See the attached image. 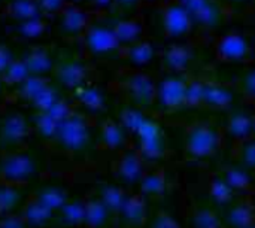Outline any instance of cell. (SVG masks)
Instances as JSON below:
<instances>
[{
  "label": "cell",
  "mask_w": 255,
  "mask_h": 228,
  "mask_svg": "<svg viewBox=\"0 0 255 228\" xmlns=\"http://www.w3.org/2000/svg\"><path fill=\"white\" fill-rule=\"evenodd\" d=\"M34 199L52 212H58L69 202L66 190L57 185H45L39 188L34 194Z\"/></svg>",
  "instance_id": "cell-17"
},
{
  "label": "cell",
  "mask_w": 255,
  "mask_h": 228,
  "mask_svg": "<svg viewBox=\"0 0 255 228\" xmlns=\"http://www.w3.org/2000/svg\"><path fill=\"white\" fill-rule=\"evenodd\" d=\"M121 125L134 133L139 143V154L146 160H157L163 155L164 140L160 127L151 119L145 118L139 111L123 109Z\"/></svg>",
  "instance_id": "cell-1"
},
{
  "label": "cell",
  "mask_w": 255,
  "mask_h": 228,
  "mask_svg": "<svg viewBox=\"0 0 255 228\" xmlns=\"http://www.w3.org/2000/svg\"><path fill=\"white\" fill-rule=\"evenodd\" d=\"M247 228H255V224H253V226H250V227H247Z\"/></svg>",
  "instance_id": "cell-52"
},
{
  "label": "cell",
  "mask_w": 255,
  "mask_h": 228,
  "mask_svg": "<svg viewBox=\"0 0 255 228\" xmlns=\"http://www.w3.org/2000/svg\"><path fill=\"white\" fill-rule=\"evenodd\" d=\"M22 61L27 66L28 73L34 76H43L46 72H49L54 67V61L49 55V51L42 46L28 49Z\"/></svg>",
  "instance_id": "cell-16"
},
{
  "label": "cell",
  "mask_w": 255,
  "mask_h": 228,
  "mask_svg": "<svg viewBox=\"0 0 255 228\" xmlns=\"http://www.w3.org/2000/svg\"><path fill=\"white\" fill-rule=\"evenodd\" d=\"M48 84V81L43 76H34L30 75L25 81H22L18 88H16V94L21 100L27 102L31 105V102L37 97V94L45 88V85Z\"/></svg>",
  "instance_id": "cell-29"
},
{
  "label": "cell",
  "mask_w": 255,
  "mask_h": 228,
  "mask_svg": "<svg viewBox=\"0 0 255 228\" xmlns=\"http://www.w3.org/2000/svg\"><path fill=\"white\" fill-rule=\"evenodd\" d=\"M241 163L250 172L255 170V140L247 142L241 149Z\"/></svg>",
  "instance_id": "cell-41"
},
{
  "label": "cell",
  "mask_w": 255,
  "mask_h": 228,
  "mask_svg": "<svg viewBox=\"0 0 255 228\" xmlns=\"http://www.w3.org/2000/svg\"><path fill=\"white\" fill-rule=\"evenodd\" d=\"M137 0H112V3H115L117 6H121V7H130L136 3Z\"/></svg>",
  "instance_id": "cell-47"
},
{
  "label": "cell",
  "mask_w": 255,
  "mask_h": 228,
  "mask_svg": "<svg viewBox=\"0 0 255 228\" xmlns=\"http://www.w3.org/2000/svg\"><path fill=\"white\" fill-rule=\"evenodd\" d=\"M127 194L126 191L118 187V185H102L99 190V200L112 212V214H118L121 211V208L124 206L126 200H127Z\"/></svg>",
  "instance_id": "cell-24"
},
{
  "label": "cell",
  "mask_w": 255,
  "mask_h": 228,
  "mask_svg": "<svg viewBox=\"0 0 255 228\" xmlns=\"http://www.w3.org/2000/svg\"><path fill=\"white\" fill-rule=\"evenodd\" d=\"M149 228H181V226H179L178 221L173 220L169 214L160 212V214H157V215L151 220Z\"/></svg>",
  "instance_id": "cell-42"
},
{
  "label": "cell",
  "mask_w": 255,
  "mask_h": 228,
  "mask_svg": "<svg viewBox=\"0 0 255 228\" xmlns=\"http://www.w3.org/2000/svg\"><path fill=\"white\" fill-rule=\"evenodd\" d=\"M244 87H245V88H244L245 93H247L250 97H255V72L248 75V78L245 79Z\"/></svg>",
  "instance_id": "cell-46"
},
{
  "label": "cell",
  "mask_w": 255,
  "mask_h": 228,
  "mask_svg": "<svg viewBox=\"0 0 255 228\" xmlns=\"http://www.w3.org/2000/svg\"><path fill=\"white\" fill-rule=\"evenodd\" d=\"M208 194L212 203L220 208H229L235 202V196H236L233 188L221 176H215L209 181Z\"/></svg>",
  "instance_id": "cell-18"
},
{
  "label": "cell",
  "mask_w": 255,
  "mask_h": 228,
  "mask_svg": "<svg viewBox=\"0 0 255 228\" xmlns=\"http://www.w3.org/2000/svg\"><path fill=\"white\" fill-rule=\"evenodd\" d=\"M221 178L233 188L235 193H248L253 187V178L244 166H229L224 169Z\"/></svg>",
  "instance_id": "cell-19"
},
{
  "label": "cell",
  "mask_w": 255,
  "mask_h": 228,
  "mask_svg": "<svg viewBox=\"0 0 255 228\" xmlns=\"http://www.w3.org/2000/svg\"><path fill=\"white\" fill-rule=\"evenodd\" d=\"M28 76H30L28 69L22 60H12L10 64L1 73L3 84H7V85H19Z\"/></svg>",
  "instance_id": "cell-32"
},
{
  "label": "cell",
  "mask_w": 255,
  "mask_h": 228,
  "mask_svg": "<svg viewBox=\"0 0 255 228\" xmlns=\"http://www.w3.org/2000/svg\"><path fill=\"white\" fill-rule=\"evenodd\" d=\"M37 173L36 160L25 152H12L0 163V181L7 185H22L30 182Z\"/></svg>",
  "instance_id": "cell-2"
},
{
  "label": "cell",
  "mask_w": 255,
  "mask_h": 228,
  "mask_svg": "<svg viewBox=\"0 0 255 228\" xmlns=\"http://www.w3.org/2000/svg\"><path fill=\"white\" fill-rule=\"evenodd\" d=\"M253 134H255V116L253 118Z\"/></svg>",
  "instance_id": "cell-49"
},
{
  "label": "cell",
  "mask_w": 255,
  "mask_h": 228,
  "mask_svg": "<svg viewBox=\"0 0 255 228\" xmlns=\"http://www.w3.org/2000/svg\"><path fill=\"white\" fill-rule=\"evenodd\" d=\"M91 3L96 6V7H106L112 3V0H91Z\"/></svg>",
  "instance_id": "cell-48"
},
{
  "label": "cell",
  "mask_w": 255,
  "mask_h": 228,
  "mask_svg": "<svg viewBox=\"0 0 255 228\" xmlns=\"http://www.w3.org/2000/svg\"><path fill=\"white\" fill-rule=\"evenodd\" d=\"M112 30H114L120 45L121 43H133L140 34V25L136 21H131V19L118 21L112 27Z\"/></svg>",
  "instance_id": "cell-33"
},
{
  "label": "cell",
  "mask_w": 255,
  "mask_h": 228,
  "mask_svg": "<svg viewBox=\"0 0 255 228\" xmlns=\"http://www.w3.org/2000/svg\"><path fill=\"white\" fill-rule=\"evenodd\" d=\"M54 73L60 85L75 90L85 84L88 69L82 61L76 58H63L57 64H54Z\"/></svg>",
  "instance_id": "cell-6"
},
{
  "label": "cell",
  "mask_w": 255,
  "mask_h": 228,
  "mask_svg": "<svg viewBox=\"0 0 255 228\" xmlns=\"http://www.w3.org/2000/svg\"><path fill=\"white\" fill-rule=\"evenodd\" d=\"M1 84H3V79H1V73H0V87H1Z\"/></svg>",
  "instance_id": "cell-51"
},
{
  "label": "cell",
  "mask_w": 255,
  "mask_h": 228,
  "mask_svg": "<svg viewBox=\"0 0 255 228\" xmlns=\"http://www.w3.org/2000/svg\"><path fill=\"white\" fill-rule=\"evenodd\" d=\"M224 228H247L255 224V206L250 202L232 203L223 218Z\"/></svg>",
  "instance_id": "cell-13"
},
{
  "label": "cell",
  "mask_w": 255,
  "mask_h": 228,
  "mask_svg": "<svg viewBox=\"0 0 255 228\" xmlns=\"http://www.w3.org/2000/svg\"><path fill=\"white\" fill-rule=\"evenodd\" d=\"M12 60H13V58H12L10 51H9L6 46L0 45V73H3V70L10 64Z\"/></svg>",
  "instance_id": "cell-45"
},
{
  "label": "cell",
  "mask_w": 255,
  "mask_h": 228,
  "mask_svg": "<svg viewBox=\"0 0 255 228\" xmlns=\"http://www.w3.org/2000/svg\"><path fill=\"white\" fill-rule=\"evenodd\" d=\"M187 60H188V52H187V49L178 48V46L170 48L169 51H166V55H164L166 66L170 67V69H173V70L184 69V67L187 66Z\"/></svg>",
  "instance_id": "cell-39"
},
{
  "label": "cell",
  "mask_w": 255,
  "mask_h": 228,
  "mask_svg": "<svg viewBox=\"0 0 255 228\" xmlns=\"http://www.w3.org/2000/svg\"><path fill=\"white\" fill-rule=\"evenodd\" d=\"M220 54L229 60H236L241 58L247 54V43L244 39L236 37V36H230L226 37L224 42L220 46Z\"/></svg>",
  "instance_id": "cell-36"
},
{
  "label": "cell",
  "mask_w": 255,
  "mask_h": 228,
  "mask_svg": "<svg viewBox=\"0 0 255 228\" xmlns=\"http://www.w3.org/2000/svg\"><path fill=\"white\" fill-rule=\"evenodd\" d=\"M46 112H48L57 122H60V121H63L64 118H67V116L72 114V108H70V105H69L66 100L58 99Z\"/></svg>",
  "instance_id": "cell-40"
},
{
  "label": "cell",
  "mask_w": 255,
  "mask_h": 228,
  "mask_svg": "<svg viewBox=\"0 0 255 228\" xmlns=\"http://www.w3.org/2000/svg\"><path fill=\"white\" fill-rule=\"evenodd\" d=\"M130 99L139 106H149L157 99V88L152 81L142 73L130 75L124 84Z\"/></svg>",
  "instance_id": "cell-8"
},
{
  "label": "cell",
  "mask_w": 255,
  "mask_h": 228,
  "mask_svg": "<svg viewBox=\"0 0 255 228\" xmlns=\"http://www.w3.org/2000/svg\"><path fill=\"white\" fill-rule=\"evenodd\" d=\"M66 1H73V3H79V1H82V0H66Z\"/></svg>",
  "instance_id": "cell-50"
},
{
  "label": "cell",
  "mask_w": 255,
  "mask_h": 228,
  "mask_svg": "<svg viewBox=\"0 0 255 228\" xmlns=\"http://www.w3.org/2000/svg\"><path fill=\"white\" fill-rule=\"evenodd\" d=\"M46 25L43 22V19L39 18H31V19H25V21H18L16 27H15V33L19 37H25V39H34L39 37L43 31H45Z\"/></svg>",
  "instance_id": "cell-35"
},
{
  "label": "cell",
  "mask_w": 255,
  "mask_h": 228,
  "mask_svg": "<svg viewBox=\"0 0 255 228\" xmlns=\"http://www.w3.org/2000/svg\"><path fill=\"white\" fill-rule=\"evenodd\" d=\"M31 124L34 125L36 131L45 139H54L57 133L58 122L46 112V111H36L31 116Z\"/></svg>",
  "instance_id": "cell-31"
},
{
  "label": "cell",
  "mask_w": 255,
  "mask_h": 228,
  "mask_svg": "<svg viewBox=\"0 0 255 228\" xmlns=\"http://www.w3.org/2000/svg\"><path fill=\"white\" fill-rule=\"evenodd\" d=\"M7 15L16 21L39 18L42 15L36 0H12L7 4Z\"/></svg>",
  "instance_id": "cell-26"
},
{
  "label": "cell",
  "mask_w": 255,
  "mask_h": 228,
  "mask_svg": "<svg viewBox=\"0 0 255 228\" xmlns=\"http://www.w3.org/2000/svg\"><path fill=\"white\" fill-rule=\"evenodd\" d=\"M190 24V15L181 6H170L164 12V27L170 34H181L187 31Z\"/></svg>",
  "instance_id": "cell-25"
},
{
  "label": "cell",
  "mask_w": 255,
  "mask_h": 228,
  "mask_svg": "<svg viewBox=\"0 0 255 228\" xmlns=\"http://www.w3.org/2000/svg\"><path fill=\"white\" fill-rule=\"evenodd\" d=\"M30 134V122L18 112L9 114L0 119V146L10 148L24 142Z\"/></svg>",
  "instance_id": "cell-5"
},
{
  "label": "cell",
  "mask_w": 255,
  "mask_h": 228,
  "mask_svg": "<svg viewBox=\"0 0 255 228\" xmlns=\"http://www.w3.org/2000/svg\"><path fill=\"white\" fill-rule=\"evenodd\" d=\"M84 217H85V203L81 200L67 202L54 215L57 224L64 228H76L84 226Z\"/></svg>",
  "instance_id": "cell-15"
},
{
  "label": "cell",
  "mask_w": 255,
  "mask_h": 228,
  "mask_svg": "<svg viewBox=\"0 0 255 228\" xmlns=\"http://www.w3.org/2000/svg\"><path fill=\"white\" fill-rule=\"evenodd\" d=\"M230 93L217 85H208L203 87V94H202V102L214 106V108H226L230 103Z\"/></svg>",
  "instance_id": "cell-34"
},
{
  "label": "cell",
  "mask_w": 255,
  "mask_h": 228,
  "mask_svg": "<svg viewBox=\"0 0 255 228\" xmlns=\"http://www.w3.org/2000/svg\"><path fill=\"white\" fill-rule=\"evenodd\" d=\"M58 145L67 151H82L90 143V130L82 115L72 112L67 118L58 122L54 137Z\"/></svg>",
  "instance_id": "cell-3"
},
{
  "label": "cell",
  "mask_w": 255,
  "mask_h": 228,
  "mask_svg": "<svg viewBox=\"0 0 255 228\" xmlns=\"http://www.w3.org/2000/svg\"><path fill=\"white\" fill-rule=\"evenodd\" d=\"M188 85L181 79H167L157 90V97L166 109H176L185 105Z\"/></svg>",
  "instance_id": "cell-10"
},
{
  "label": "cell",
  "mask_w": 255,
  "mask_h": 228,
  "mask_svg": "<svg viewBox=\"0 0 255 228\" xmlns=\"http://www.w3.org/2000/svg\"><path fill=\"white\" fill-rule=\"evenodd\" d=\"M220 145L218 133L208 124L194 125L187 134L185 148L187 152L194 158H206L211 157Z\"/></svg>",
  "instance_id": "cell-4"
},
{
  "label": "cell",
  "mask_w": 255,
  "mask_h": 228,
  "mask_svg": "<svg viewBox=\"0 0 255 228\" xmlns=\"http://www.w3.org/2000/svg\"><path fill=\"white\" fill-rule=\"evenodd\" d=\"M73 94H75V99L85 109H88L91 112H100L105 109V97L97 87L84 84V85L75 88Z\"/></svg>",
  "instance_id": "cell-20"
},
{
  "label": "cell",
  "mask_w": 255,
  "mask_h": 228,
  "mask_svg": "<svg viewBox=\"0 0 255 228\" xmlns=\"http://www.w3.org/2000/svg\"><path fill=\"white\" fill-rule=\"evenodd\" d=\"M84 39L88 51L97 55L109 54L120 48V42L114 30L103 25H88V28L84 31Z\"/></svg>",
  "instance_id": "cell-7"
},
{
  "label": "cell",
  "mask_w": 255,
  "mask_h": 228,
  "mask_svg": "<svg viewBox=\"0 0 255 228\" xmlns=\"http://www.w3.org/2000/svg\"><path fill=\"white\" fill-rule=\"evenodd\" d=\"M100 140L109 149H120L126 143L124 127L120 122L106 119L100 125Z\"/></svg>",
  "instance_id": "cell-22"
},
{
  "label": "cell",
  "mask_w": 255,
  "mask_h": 228,
  "mask_svg": "<svg viewBox=\"0 0 255 228\" xmlns=\"http://www.w3.org/2000/svg\"><path fill=\"white\" fill-rule=\"evenodd\" d=\"M191 228H224L223 220L212 208H197L190 217Z\"/></svg>",
  "instance_id": "cell-28"
},
{
  "label": "cell",
  "mask_w": 255,
  "mask_h": 228,
  "mask_svg": "<svg viewBox=\"0 0 255 228\" xmlns=\"http://www.w3.org/2000/svg\"><path fill=\"white\" fill-rule=\"evenodd\" d=\"M21 199L22 196L18 187L0 184V217L12 214V211L19 206Z\"/></svg>",
  "instance_id": "cell-30"
},
{
  "label": "cell",
  "mask_w": 255,
  "mask_h": 228,
  "mask_svg": "<svg viewBox=\"0 0 255 228\" xmlns=\"http://www.w3.org/2000/svg\"><path fill=\"white\" fill-rule=\"evenodd\" d=\"M61 13V31L67 36H78L88 28V13L76 4H66Z\"/></svg>",
  "instance_id": "cell-11"
},
{
  "label": "cell",
  "mask_w": 255,
  "mask_h": 228,
  "mask_svg": "<svg viewBox=\"0 0 255 228\" xmlns=\"http://www.w3.org/2000/svg\"><path fill=\"white\" fill-rule=\"evenodd\" d=\"M124 226L130 228H139L146 220V202L140 194L128 196L124 206L118 212Z\"/></svg>",
  "instance_id": "cell-12"
},
{
  "label": "cell",
  "mask_w": 255,
  "mask_h": 228,
  "mask_svg": "<svg viewBox=\"0 0 255 228\" xmlns=\"http://www.w3.org/2000/svg\"><path fill=\"white\" fill-rule=\"evenodd\" d=\"M42 13H58L64 9L66 0H36Z\"/></svg>",
  "instance_id": "cell-43"
},
{
  "label": "cell",
  "mask_w": 255,
  "mask_h": 228,
  "mask_svg": "<svg viewBox=\"0 0 255 228\" xmlns=\"http://www.w3.org/2000/svg\"><path fill=\"white\" fill-rule=\"evenodd\" d=\"M140 187V196L146 199H160L163 197L166 191V179L163 172H151L143 175V178L139 182Z\"/></svg>",
  "instance_id": "cell-23"
},
{
  "label": "cell",
  "mask_w": 255,
  "mask_h": 228,
  "mask_svg": "<svg viewBox=\"0 0 255 228\" xmlns=\"http://www.w3.org/2000/svg\"><path fill=\"white\" fill-rule=\"evenodd\" d=\"M154 55V49L149 43L146 42H140V43H133L128 49H127V57L130 61L136 63V64H145L148 63Z\"/></svg>",
  "instance_id": "cell-38"
},
{
  "label": "cell",
  "mask_w": 255,
  "mask_h": 228,
  "mask_svg": "<svg viewBox=\"0 0 255 228\" xmlns=\"http://www.w3.org/2000/svg\"><path fill=\"white\" fill-rule=\"evenodd\" d=\"M227 131L232 137L238 140H245L253 134V118L247 114L238 112L229 118Z\"/></svg>",
  "instance_id": "cell-27"
},
{
  "label": "cell",
  "mask_w": 255,
  "mask_h": 228,
  "mask_svg": "<svg viewBox=\"0 0 255 228\" xmlns=\"http://www.w3.org/2000/svg\"><path fill=\"white\" fill-rule=\"evenodd\" d=\"M19 215L28 228H40L48 226L54 220L55 212H52L51 209L39 203L36 199H31L22 206Z\"/></svg>",
  "instance_id": "cell-14"
},
{
  "label": "cell",
  "mask_w": 255,
  "mask_h": 228,
  "mask_svg": "<svg viewBox=\"0 0 255 228\" xmlns=\"http://www.w3.org/2000/svg\"><path fill=\"white\" fill-rule=\"evenodd\" d=\"M112 212L99 200H90L85 203V217H84V226L87 228H103Z\"/></svg>",
  "instance_id": "cell-21"
},
{
  "label": "cell",
  "mask_w": 255,
  "mask_h": 228,
  "mask_svg": "<svg viewBox=\"0 0 255 228\" xmlns=\"http://www.w3.org/2000/svg\"><path fill=\"white\" fill-rule=\"evenodd\" d=\"M60 99L58 91L55 90V87H52L49 82L45 85V88L37 94V97L31 102V106L36 111H48L57 100Z\"/></svg>",
  "instance_id": "cell-37"
},
{
  "label": "cell",
  "mask_w": 255,
  "mask_h": 228,
  "mask_svg": "<svg viewBox=\"0 0 255 228\" xmlns=\"http://www.w3.org/2000/svg\"><path fill=\"white\" fill-rule=\"evenodd\" d=\"M142 160H143L142 155L137 152H133V151L123 154L117 163V167H115V173H117L118 181L124 185H128V187L139 184L145 175Z\"/></svg>",
  "instance_id": "cell-9"
},
{
  "label": "cell",
  "mask_w": 255,
  "mask_h": 228,
  "mask_svg": "<svg viewBox=\"0 0 255 228\" xmlns=\"http://www.w3.org/2000/svg\"><path fill=\"white\" fill-rule=\"evenodd\" d=\"M0 228H28L21 215H1L0 217Z\"/></svg>",
  "instance_id": "cell-44"
}]
</instances>
